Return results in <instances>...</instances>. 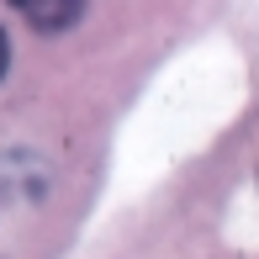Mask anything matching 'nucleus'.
Returning a JSON list of instances; mask_svg holds the SVG:
<instances>
[{
  "label": "nucleus",
  "instance_id": "obj_2",
  "mask_svg": "<svg viewBox=\"0 0 259 259\" xmlns=\"http://www.w3.org/2000/svg\"><path fill=\"white\" fill-rule=\"evenodd\" d=\"M6 69H11V37H6V27H0V79H6Z\"/></svg>",
  "mask_w": 259,
  "mask_h": 259
},
{
  "label": "nucleus",
  "instance_id": "obj_1",
  "mask_svg": "<svg viewBox=\"0 0 259 259\" xmlns=\"http://www.w3.org/2000/svg\"><path fill=\"white\" fill-rule=\"evenodd\" d=\"M11 11L27 16L37 32H64V27H74V21H79L85 0H11Z\"/></svg>",
  "mask_w": 259,
  "mask_h": 259
}]
</instances>
